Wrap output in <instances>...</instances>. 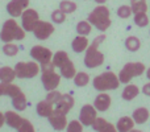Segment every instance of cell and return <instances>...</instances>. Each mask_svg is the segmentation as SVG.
I'll return each instance as SVG.
<instances>
[{
    "label": "cell",
    "mask_w": 150,
    "mask_h": 132,
    "mask_svg": "<svg viewBox=\"0 0 150 132\" xmlns=\"http://www.w3.org/2000/svg\"><path fill=\"white\" fill-rule=\"evenodd\" d=\"M96 3H98V4H104V3L107 1V0H95Z\"/></svg>",
    "instance_id": "cell-41"
},
{
    "label": "cell",
    "mask_w": 150,
    "mask_h": 132,
    "mask_svg": "<svg viewBox=\"0 0 150 132\" xmlns=\"http://www.w3.org/2000/svg\"><path fill=\"white\" fill-rule=\"evenodd\" d=\"M83 127L84 126L80 123V120H71L70 123H67V127H66V130L70 131V132H82L83 131Z\"/></svg>",
    "instance_id": "cell-38"
},
{
    "label": "cell",
    "mask_w": 150,
    "mask_h": 132,
    "mask_svg": "<svg viewBox=\"0 0 150 132\" xmlns=\"http://www.w3.org/2000/svg\"><path fill=\"white\" fill-rule=\"evenodd\" d=\"M92 128L99 132H115L116 131V127L113 124H111V123H108L104 118H96L92 124Z\"/></svg>",
    "instance_id": "cell-19"
},
{
    "label": "cell",
    "mask_w": 150,
    "mask_h": 132,
    "mask_svg": "<svg viewBox=\"0 0 150 132\" xmlns=\"http://www.w3.org/2000/svg\"><path fill=\"white\" fill-rule=\"evenodd\" d=\"M96 118H98L96 116V108L92 104H86L82 107L79 114V120L84 127H92Z\"/></svg>",
    "instance_id": "cell-12"
},
{
    "label": "cell",
    "mask_w": 150,
    "mask_h": 132,
    "mask_svg": "<svg viewBox=\"0 0 150 132\" xmlns=\"http://www.w3.org/2000/svg\"><path fill=\"white\" fill-rule=\"evenodd\" d=\"M26 104H28L26 96L23 91L12 98V106H13V108L17 110V111H24V110L26 108Z\"/></svg>",
    "instance_id": "cell-26"
},
{
    "label": "cell",
    "mask_w": 150,
    "mask_h": 132,
    "mask_svg": "<svg viewBox=\"0 0 150 132\" xmlns=\"http://www.w3.org/2000/svg\"><path fill=\"white\" fill-rule=\"evenodd\" d=\"M144 71H145V65L142 62H128L119 73L120 83H129L134 77L144 74Z\"/></svg>",
    "instance_id": "cell-7"
},
{
    "label": "cell",
    "mask_w": 150,
    "mask_h": 132,
    "mask_svg": "<svg viewBox=\"0 0 150 132\" xmlns=\"http://www.w3.org/2000/svg\"><path fill=\"white\" fill-rule=\"evenodd\" d=\"M33 33L36 39L38 40H47L53 33H54V25L49 21H41L38 20L33 28Z\"/></svg>",
    "instance_id": "cell-10"
},
{
    "label": "cell",
    "mask_w": 150,
    "mask_h": 132,
    "mask_svg": "<svg viewBox=\"0 0 150 132\" xmlns=\"http://www.w3.org/2000/svg\"><path fill=\"white\" fill-rule=\"evenodd\" d=\"M59 71H61V75L65 77L66 79H73V78L75 77V74H76L75 65L70 58H69L67 61H65V62L59 66Z\"/></svg>",
    "instance_id": "cell-18"
},
{
    "label": "cell",
    "mask_w": 150,
    "mask_h": 132,
    "mask_svg": "<svg viewBox=\"0 0 150 132\" xmlns=\"http://www.w3.org/2000/svg\"><path fill=\"white\" fill-rule=\"evenodd\" d=\"M74 98L70 95V94H62V98L59 99L58 103H55V112H61V114L67 115L70 112V110L73 108L74 106Z\"/></svg>",
    "instance_id": "cell-14"
},
{
    "label": "cell",
    "mask_w": 150,
    "mask_h": 132,
    "mask_svg": "<svg viewBox=\"0 0 150 132\" xmlns=\"http://www.w3.org/2000/svg\"><path fill=\"white\" fill-rule=\"evenodd\" d=\"M146 77H148L149 79H150V67H149L148 70H146Z\"/></svg>",
    "instance_id": "cell-42"
},
{
    "label": "cell",
    "mask_w": 150,
    "mask_h": 132,
    "mask_svg": "<svg viewBox=\"0 0 150 132\" xmlns=\"http://www.w3.org/2000/svg\"><path fill=\"white\" fill-rule=\"evenodd\" d=\"M20 93H21L20 87H18L17 85H13L12 82L11 83H4V82L0 83V94H1V95H7V96L13 98V96H16Z\"/></svg>",
    "instance_id": "cell-21"
},
{
    "label": "cell",
    "mask_w": 150,
    "mask_h": 132,
    "mask_svg": "<svg viewBox=\"0 0 150 132\" xmlns=\"http://www.w3.org/2000/svg\"><path fill=\"white\" fill-rule=\"evenodd\" d=\"M30 56L33 60H36L37 62H40L42 65V64H47L52 61L53 58V53L50 49H47V48L42 46V45H36V46H33L30 49Z\"/></svg>",
    "instance_id": "cell-11"
},
{
    "label": "cell",
    "mask_w": 150,
    "mask_h": 132,
    "mask_svg": "<svg viewBox=\"0 0 150 132\" xmlns=\"http://www.w3.org/2000/svg\"><path fill=\"white\" fill-rule=\"evenodd\" d=\"M111 12L105 5H98L92 12L88 15V21L91 25L96 26L100 32H105L111 26Z\"/></svg>",
    "instance_id": "cell-3"
},
{
    "label": "cell",
    "mask_w": 150,
    "mask_h": 132,
    "mask_svg": "<svg viewBox=\"0 0 150 132\" xmlns=\"http://www.w3.org/2000/svg\"><path fill=\"white\" fill-rule=\"evenodd\" d=\"M132 8H130V5H121V7H119V9H117V16H119L120 19H128L130 17V15H132Z\"/></svg>",
    "instance_id": "cell-37"
},
{
    "label": "cell",
    "mask_w": 150,
    "mask_h": 132,
    "mask_svg": "<svg viewBox=\"0 0 150 132\" xmlns=\"http://www.w3.org/2000/svg\"><path fill=\"white\" fill-rule=\"evenodd\" d=\"M5 123L9 126L11 128L20 131V132H34V127L28 119L21 118L17 112L15 111H7L4 114Z\"/></svg>",
    "instance_id": "cell-6"
},
{
    "label": "cell",
    "mask_w": 150,
    "mask_h": 132,
    "mask_svg": "<svg viewBox=\"0 0 150 132\" xmlns=\"http://www.w3.org/2000/svg\"><path fill=\"white\" fill-rule=\"evenodd\" d=\"M105 40L104 34H99L96 36V39H93V41L88 45V48L86 49V57H84V65L88 69H95L98 66H101L104 62V54L99 50L100 44Z\"/></svg>",
    "instance_id": "cell-1"
},
{
    "label": "cell",
    "mask_w": 150,
    "mask_h": 132,
    "mask_svg": "<svg viewBox=\"0 0 150 132\" xmlns=\"http://www.w3.org/2000/svg\"><path fill=\"white\" fill-rule=\"evenodd\" d=\"M88 45H90V42H88L87 37H86V36H82V34L76 36V37H75V39L73 40V42H71V48H73V50H74L75 53H82V52H84V50L88 48Z\"/></svg>",
    "instance_id": "cell-20"
},
{
    "label": "cell",
    "mask_w": 150,
    "mask_h": 132,
    "mask_svg": "<svg viewBox=\"0 0 150 132\" xmlns=\"http://www.w3.org/2000/svg\"><path fill=\"white\" fill-rule=\"evenodd\" d=\"M40 69H41V73H42L41 81H42V85H44L45 90L46 91L55 90V88L59 86L61 75L55 73L54 64H53L52 61L47 64H42V65L40 66Z\"/></svg>",
    "instance_id": "cell-4"
},
{
    "label": "cell",
    "mask_w": 150,
    "mask_h": 132,
    "mask_svg": "<svg viewBox=\"0 0 150 132\" xmlns=\"http://www.w3.org/2000/svg\"><path fill=\"white\" fill-rule=\"evenodd\" d=\"M40 20L38 12L30 8H26L23 13H21V25L25 29V32H33L34 25L37 24V21Z\"/></svg>",
    "instance_id": "cell-9"
},
{
    "label": "cell",
    "mask_w": 150,
    "mask_h": 132,
    "mask_svg": "<svg viewBox=\"0 0 150 132\" xmlns=\"http://www.w3.org/2000/svg\"><path fill=\"white\" fill-rule=\"evenodd\" d=\"M47 119H49L50 126L57 131H63L66 127H67V118H66L65 114H61V112L54 111Z\"/></svg>",
    "instance_id": "cell-15"
},
{
    "label": "cell",
    "mask_w": 150,
    "mask_h": 132,
    "mask_svg": "<svg viewBox=\"0 0 150 132\" xmlns=\"http://www.w3.org/2000/svg\"><path fill=\"white\" fill-rule=\"evenodd\" d=\"M5 123V116H4V114H3L1 111H0V128H1V126Z\"/></svg>",
    "instance_id": "cell-40"
},
{
    "label": "cell",
    "mask_w": 150,
    "mask_h": 132,
    "mask_svg": "<svg viewBox=\"0 0 150 132\" xmlns=\"http://www.w3.org/2000/svg\"><path fill=\"white\" fill-rule=\"evenodd\" d=\"M52 20H53V23H55V24H62L63 21L66 20V13L63 12V11H61V9L53 11Z\"/></svg>",
    "instance_id": "cell-36"
},
{
    "label": "cell",
    "mask_w": 150,
    "mask_h": 132,
    "mask_svg": "<svg viewBox=\"0 0 150 132\" xmlns=\"http://www.w3.org/2000/svg\"><path fill=\"white\" fill-rule=\"evenodd\" d=\"M0 95H1V94H0Z\"/></svg>",
    "instance_id": "cell-43"
},
{
    "label": "cell",
    "mask_w": 150,
    "mask_h": 132,
    "mask_svg": "<svg viewBox=\"0 0 150 132\" xmlns=\"http://www.w3.org/2000/svg\"><path fill=\"white\" fill-rule=\"evenodd\" d=\"M0 39L3 42H12L15 40L21 41V40L25 39V29L18 25L15 19H9L3 24Z\"/></svg>",
    "instance_id": "cell-2"
},
{
    "label": "cell",
    "mask_w": 150,
    "mask_h": 132,
    "mask_svg": "<svg viewBox=\"0 0 150 132\" xmlns=\"http://www.w3.org/2000/svg\"><path fill=\"white\" fill-rule=\"evenodd\" d=\"M69 58L70 57H69V54L66 52H63V50H58V52L54 53V56H53L52 62L54 64L55 67H59L63 62H65V61H67Z\"/></svg>",
    "instance_id": "cell-29"
},
{
    "label": "cell",
    "mask_w": 150,
    "mask_h": 132,
    "mask_svg": "<svg viewBox=\"0 0 150 132\" xmlns=\"http://www.w3.org/2000/svg\"><path fill=\"white\" fill-rule=\"evenodd\" d=\"M111 102H112L111 96H109L108 94H105L104 91H100V94H99L95 98V101H93V107L96 108V111L104 112L111 107Z\"/></svg>",
    "instance_id": "cell-16"
},
{
    "label": "cell",
    "mask_w": 150,
    "mask_h": 132,
    "mask_svg": "<svg viewBox=\"0 0 150 132\" xmlns=\"http://www.w3.org/2000/svg\"><path fill=\"white\" fill-rule=\"evenodd\" d=\"M59 9L63 11L66 15H69V13L75 12L76 4H75L74 1H71V0H62V1L59 3Z\"/></svg>",
    "instance_id": "cell-32"
},
{
    "label": "cell",
    "mask_w": 150,
    "mask_h": 132,
    "mask_svg": "<svg viewBox=\"0 0 150 132\" xmlns=\"http://www.w3.org/2000/svg\"><path fill=\"white\" fill-rule=\"evenodd\" d=\"M88 82H90V75L87 74V73H76L74 77V83L75 86H78V87H83V86H87Z\"/></svg>",
    "instance_id": "cell-30"
},
{
    "label": "cell",
    "mask_w": 150,
    "mask_h": 132,
    "mask_svg": "<svg viewBox=\"0 0 150 132\" xmlns=\"http://www.w3.org/2000/svg\"><path fill=\"white\" fill-rule=\"evenodd\" d=\"M62 98V94L59 93L58 90H50V91H47V95H46V101H49L50 103H53V104H55V103H58L59 102V99Z\"/></svg>",
    "instance_id": "cell-35"
},
{
    "label": "cell",
    "mask_w": 150,
    "mask_h": 132,
    "mask_svg": "<svg viewBox=\"0 0 150 132\" xmlns=\"http://www.w3.org/2000/svg\"><path fill=\"white\" fill-rule=\"evenodd\" d=\"M125 48H127L129 52H137L141 48V41L138 37L136 36H129L125 40Z\"/></svg>",
    "instance_id": "cell-27"
},
{
    "label": "cell",
    "mask_w": 150,
    "mask_h": 132,
    "mask_svg": "<svg viewBox=\"0 0 150 132\" xmlns=\"http://www.w3.org/2000/svg\"><path fill=\"white\" fill-rule=\"evenodd\" d=\"M91 29H92V25H91L90 21H79L76 24V33L82 34V36H88L91 33Z\"/></svg>",
    "instance_id": "cell-31"
},
{
    "label": "cell",
    "mask_w": 150,
    "mask_h": 132,
    "mask_svg": "<svg viewBox=\"0 0 150 132\" xmlns=\"http://www.w3.org/2000/svg\"><path fill=\"white\" fill-rule=\"evenodd\" d=\"M93 87L98 91H108V90H116L120 86V79L115 73L105 71L103 74L93 78L92 82Z\"/></svg>",
    "instance_id": "cell-5"
},
{
    "label": "cell",
    "mask_w": 150,
    "mask_h": 132,
    "mask_svg": "<svg viewBox=\"0 0 150 132\" xmlns=\"http://www.w3.org/2000/svg\"><path fill=\"white\" fill-rule=\"evenodd\" d=\"M134 23L136 25H138L140 28L149 25V16L146 15V12L142 13H134Z\"/></svg>",
    "instance_id": "cell-34"
},
{
    "label": "cell",
    "mask_w": 150,
    "mask_h": 132,
    "mask_svg": "<svg viewBox=\"0 0 150 132\" xmlns=\"http://www.w3.org/2000/svg\"><path fill=\"white\" fill-rule=\"evenodd\" d=\"M36 111L37 114H38V116L41 118H49L50 115L54 112V104L50 103L49 101H41L37 103L36 106Z\"/></svg>",
    "instance_id": "cell-17"
},
{
    "label": "cell",
    "mask_w": 150,
    "mask_h": 132,
    "mask_svg": "<svg viewBox=\"0 0 150 132\" xmlns=\"http://www.w3.org/2000/svg\"><path fill=\"white\" fill-rule=\"evenodd\" d=\"M40 66L38 64L33 62H17L15 66V73L16 77L20 78V79H29V78L36 77L40 73Z\"/></svg>",
    "instance_id": "cell-8"
},
{
    "label": "cell",
    "mask_w": 150,
    "mask_h": 132,
    "mask_svg": "<svg viewBox=\"0 0 150 132\" xmlns=\"http://www.w3.org/2000/svg\"><path fill=\"white\" fill-rule=\"evenodd\" d=\"M130 8L133 13H142L148 11V3L145 0H132Z\"/></svg>",
    "instance_id": "cell-28"
},
{
    "label": "cell",
    "mask_w": 150,
    "mask_h": 132,
    "mask_svg": "<svg viewBox=\"0 0 150 132\" xmlns=\"http://www.w3.org/2000/svg\"><path fill=\"white\" fill-rule=\"evenodd\" d=\"M142 93L145 94V95L150 96V82H149V83H146V85L142 87Z\"/></svg>",
    "instance_id": "cell-39"
},
{
    "label": "cell",
    "mask_w": 150,
    "mask_h": 132,
    "mask_svg": "<svg viewBox=\"0 0 150 132\" xmlns=\"http://www.w3.org/2000/svg\"><path fill=\"white\" fill-rule=\"evenodd\" d=\"M134 120L133 118H129V116H122L117 120V131H121V132H125V131H132L133 127H134Z\"/></svg>",
    "instance_id": "cell-24"
},
{
    "label": "cell",
    "mask_w": 150,
    "mask_h": 132,
    "mask_svg": "<svg viewBox=\"0 0 150 132\" xmlns=\"http://www.w3.org/2000/svg\"><path fill=\"white\" fill-rule=\"evenodd\" d=\"M29 0H11L7 4V12L12 17H18L28 8Z\"/></svg>",
    "instance_id": "cell-13"
},
{
    "label": "cell",
    "mask_w": 150,
    "mask_h": 132,
    "mask_svg": "<svg viewBox=\"0 0 150 132\" xmlns=\"http://www.w3.org/2000/svg\"><path fill=\"white\" fill-rule=\"evenodd\" d=\"M16 73L15 69L9 66H3L0 67V82H4V83H11L13 82V79H16Z\"/></svg>",
    "instance_id": "cell-22"
},
{
    "label": "cell",
    "mask_w": 150,
    "mask_h": 132,
    "mask_svg": "<svg viewBox=\"0 0 150 132\" xmlns=\"http://www.w3.org/2000/svg\"><path fill=\"white\" fill-rule=\"evenodd\" d=\"M3 53L8 57H15L18 53V46L15 45L13 42H5V45L3 46Z\"/></svg>",
    "instance_id": "cell-33"
},
{
    "label": "cell",
    "mask_w": 150,
    "mask_h": 132,
    "mask_svg": "<svg viewBox=\"0 0 150 132\" xmlns=\"http://www.w3.org/2000/svg\"><path fill=\"white\" fill-rule=\"evenodd\" d=\"M149 116H150V112L146 107H140V108L134 110V112H133V115H132L134 123H137V124H144V123H146Z\"/></svg>",
    "instance_id": "cell-23"
},
{
    "label": "cell",
    "mask_w": 150,
    "mask_h": 132,
    "mask_svg": "<svg viewBox=\"0 0 150 132\" xmlns=\"http://www.w3.org/2000/svg\"><path fill=\"white\" fill-rule=\"evenodd\" d=\"M138 94H140V88H138V86L128 85L127 83L125 88L122 90V93H121V96H122V99H125V101H133Z\"/></svg>",
    "instance_id": "cell-25"
}]
</instances>
